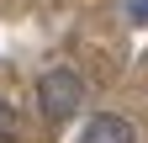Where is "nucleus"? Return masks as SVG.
Listing matches in <instances>:
<instances>
[{
    "mask_svg": "<svg viewBox=\"0 0 148 143\" xmlns=\"http://www.w3.org/2000/svg\"><path fill=\"white\" fill-rule=\"evenodd\" d=\"M127 16H132V21L143 27V21H148V0H127Z\"/></svg>",
    "mask_w": 148,
    "mask_h": 143,
    "instance_id": "obj_3",
    "label": "nucleus"
},
{
    "mask_svg": "<svg viewBox=\"0 0 148 143\" xmlns=\"http://www.w3.org/2000/svg\"><path fill=\"white\" fill-rule=\"evenodd\" d=\"M37 106H42L53 122L74 117V111L85 106V80L74 74V69H48V74L37 80Z\"/></svg>",
    "mask_w": 148,
    "mask_h": 143,
    "instance_id": "obj_1",
    "label": "nucleus"
},
{
    "mask_svg": "<svg viewBox=\"0 0 148 143\" xmlns=\"http://www.w3.org/2000/svg\"><path fill=\"white\" fill-rule=\"evenodd\" d=\"M79 143H138V127H132L127 117H116V111H101V117L85 122Z\"/></svg>",
    "mask_w": 148,
    "mask_h": 143,
    "instance_id": "obj_2",
    "label": "nucleus"
}]
</instances>
